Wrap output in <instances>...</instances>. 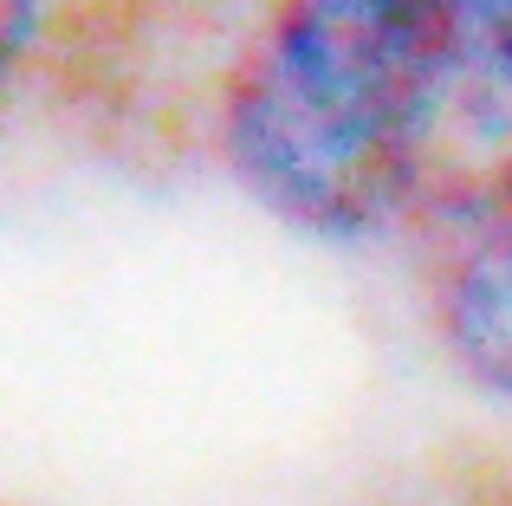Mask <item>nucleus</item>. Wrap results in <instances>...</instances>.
I'll return each instance as SVG.
<instances>
[{
	"instance_id": "obj_1",
	"label": "nucleus",
	"mask_w": 512,
	"mask_h": 506,
	"mask_svg": "<svg viewBox=\"0 0 512 506\" xmlns=\"http://www.w3.org/2000/svg\"><path fill=\"white\" fill-rule=\"evenodd\" d=\"M461 0H266L214 104L234 182L318 241L409 221Z\"/></svg>"
},
{
	"instance_id": "obj_2",
	"label": "nucleus",
	"mask_w": 512,
	"mask_h": 506,
	"mask_svg": "<svg viewBox=\"0 0 512 506\" xmlns=\"http://www.w3.org/2000/svg\"><path fill=\"white\" fill-rule=\"evenodd\" d=\"M435 312L467 377L512 396V202L454 228V253L435 279Z\"/></svg>"
},
{
	"instance_id": "obj_3",
	"label": "nucleus",
	"mask_w": 512,
	"mask_h": 506,
	"mask_svg": "<svg viewBox=\"0 0 512 506\" xmlns=\"http://www.w3.org/2000/svg\"><path fill=\"white\" fill-rule=\"evenodd\" d=\"M52 7H59V0H0V91H7V78L39 52V39H46V26H52Z\"/></svg>"
}]
</instances>
